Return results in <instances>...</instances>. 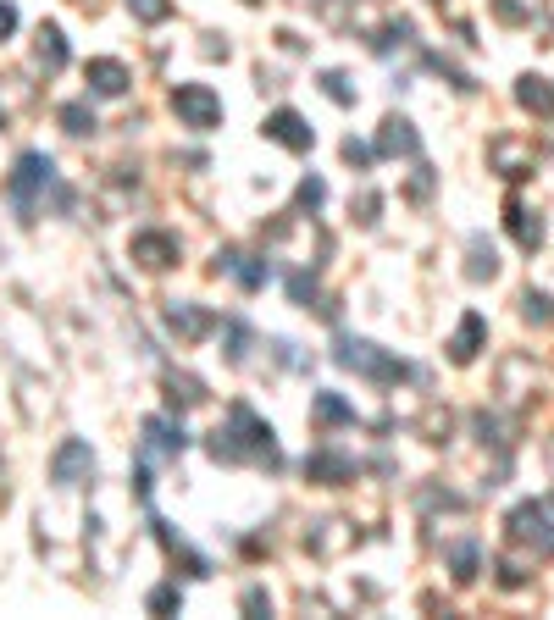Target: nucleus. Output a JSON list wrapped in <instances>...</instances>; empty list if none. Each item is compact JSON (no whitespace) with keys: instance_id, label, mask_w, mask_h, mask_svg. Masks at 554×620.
Masks as SVG:
<instances>
[{"instance_id":"obj_17","label":"nucleus","mask_w":554,"mask_h":620,"mask_svg":"<svg viewBox=\"0 0 554 620\" xmlns=\"http://www.w3.org/2000/svg\"><path fill=\"white\" fill-rule=\"evenodd\" d=\"M12 28H17V6H12V0H0V39L12 34Z\"/></svg>"},{"instance_id":"obj_15","label":"nucleus","mask_w":554,"mask_h":620,"mask_svg":"<svg viewBox=\"0 0 554 620\" xmlns=\"http://www.w3.org/2000/svg\"><path fill=\"white\" fill-rule=\"evenodd\" d=\"M128 6L145 17V23H161V17H167V0H128Z\"/></svg>"},{"instance_id":"obj_16","label":"nucleus","mask_w":554,"mask_h":620,"mask_svg":"<svg viewBox=\"0 0 554 620\" xmlns=\"http://www.w3.org/2000/svg\"><path fill=\"white\" fill-rule=\"evenodd\" d=\"M316 416H322V421H350V410L338 405L333 394H322V399H316Z\"/></svg>"},{"instance_id":"obj_10","label":"nucleus","mask_w":554,"mask_h":620,"mask_svg":"<svg viewBox=\"0 0 554 620\" xmlns=\"http://www.w3.org/2000/svg\"><path fill=\"white\" fill-rule=\"evenodd\" d=\"M167 322L178 327L183 338H194V333H205V322H211V316H200V310H183V305H172V310H167Z\"/></svg>"},{"instance_id":"obj_1","label":"nucleus","mask_w":554,"mask_h":620,"mask_svg":"<svg viewBox=\"0 0 554 620\" xmlns=\"http://www.w3.org/2000/svg\"><path fill=\"white\" fill-rule=\"evenodd\" d=\"M172 111H178L189 128H217V122H222V100L211 95L205 84H178V89H172Z\"/></svg>"},{"instance_id":"obj_11","label":"nucleus","mask_w":554,"mask_h":620,"mask_svg":"<svg viewBox=\"0 0 554 620\" xmlns=\"http://www.w3.org/2000/svg\"><path fill=\"white\" fill-rule=\"evenodd\" d=\"M383 128H388V133H383V150H405V155L416 150V133H410V122L394 117V122H383Z\"/></svg>"},{"instance_id":"obj_18","label":"nucleus","mask_w":554,"mask_h":620,"mask_svg":"<svg viewBox=\"0 0 554 620\" xmlns=\"http://www.w3.org/2000/svg\"><path fill=\"white\" fill-rule=\"evenodd\" d=\"M499 17H505V23H516V17H521V6H516V0H499Z\"/></svg>"},{"instance_id":"obj_14","label":"nucleus","mask_w":554,"mask_h":620,"mask_svg":"<svg viewBox=\"0 0 554 620\" xmlns=\"http://www.w3.org/2000/svg\"><path fill=\"white\" fill-rule=\"evenodd\" d=\"M61 122H67L73 133H89V128H95V111H84V106H61Z\"/></svg>"},{"instance_id":"obj_4","label":"nucleus","mask_w":554,"mask_h":620,"mask_svg":"<svg viewBox=\"0 0 554 620\" xmlns=\"http://www.w3.org/2000/svg\"><path fill=\"white\" fill-rule=\"evenodd\" d=\"M266 133H272L277 144H289V150H311V128L300 122V111H277V117L266 122Z\"/></svg>"},{"instance_id":"obj_2","label":"nucleus","mask_w":554,"mask_h":620,"mask_svg":"<svg viewBox=\"0 0 554 620\" xmlns=\"http://www.w3.org/2000/svg\"><path fill=\"white\" fill-rule=\"evenodd\" d=\"M50 155H39V150H28V155H17V172H12V183H6V189H12V200L23 205L28 216H34V189L39 183H50Z\"/></svg>"},{"instance_id":"obj_5","label":"nucleus","mask_w":554,"mask_h":620,"mask_svg":"<svg viewBox=\"0 0 554 620\" xmlns=\"http://www.w3.org/2000/svg\"><path fill=\"white\" fill-rule=\"evenodd\" d=\"M89 84H95V95H122L128 89V67L122 61H89Z\"/></svg>"},{"instance_id":"obj_6","label":"nucleus","mask_w":554,"mask_h":620,"mask_svg":"<svg viewBox=\"0 0 554 620\" xmlns=\"http://www.w3.org/2000/svg\"><path fill=\"white\" fill-rule=\"evenodd\" d=\"M133 255H139L145 266H167L172 255H178V244H172L167 233H145V239H133Z\"/></svg>"},{"instance_id":"obj_7","label":"nucleus","mask_w":554,"mask_h":620,"mask_svg":"<svg viewBox=\"0 0 554 620\" xmlns=\"http://www.w3.org/2000/svg\"><path fill=\"white\" fill-rule=\"evenodd\" d=\"M516 100H521L527 111H538V117H554V89L543 84V78H521Z\"/></svg>"},{"instance_id":"obj_12","label":"nucleus","mask_w":554,"mask_h":620,"mask_svg":"<svg viewBox=\"0 0 554 620\" xmlns=\"http://www.w3.org/2000/svg\"><path fill=\"white\" fill-rule=\"evenodd\" d=\"M39 61H45L50 72H56L61 61H67V45H61V34H56V28H45V34H39Z\"/></svg>"},{"instance_id":"obj_13","label":"nucleus","mask_w":554,"mask_h":620,"mask_svg":"<svg viewBox=\"0 0 554 620\" xmlns=\"http://www.w3.org/2000/svg\"><path fill=\"white\" fill-rule=\"evenodd\" d=\"M521 305H527V322H554V299L549 294H527V299H521Z\"/></svg>"},{"instance_id":"obj_8","label":"nucleus","mask_w":554,"mask_h":620,"mask_svg":"<svg viewBox=\"0 0 554 620\" xmlns=\"http://www.w3.org/2000/svg\"><path fill=\"white\" fill-rule=\"evenodd\" d=\"M482 333H488V327H482V316H466V322H460V333H455V344H449V355L471 360V355H477V344H482Z\"/></svg>"},{"instance_id":"obj_9","label":"nucleus","mask_w":554,"mask_h":620,"mask_svg":"<svg viewBox=\"0 0 554 620\" xmlns=\"http://www.w3.org/2000/svg\"><path fill=\"white\" fill-rule=\"evenodd\" d=\"M510 227H516V239L527 244V250H538V244H543V222L532 211H521V205H510Z\"/></svg>"},{"instance_id":"obj_3","label":"nucleus","mask_w":554,"mask_h":620,"mask_svg":"<svg viewBox=\"0 0 554 620\" xmlns=\"http://www.w3.org/2000/svg\"><path fill=\"white\" fill-rule=\"evenodd\" d=\"M510 537H521V543H538V549H554V532H549V521H543V510L538 504H521L516 515H510Z\"/></svg>"}]
</instances>
